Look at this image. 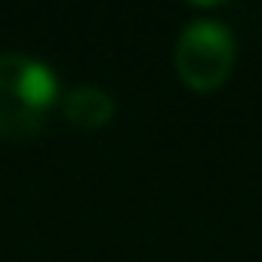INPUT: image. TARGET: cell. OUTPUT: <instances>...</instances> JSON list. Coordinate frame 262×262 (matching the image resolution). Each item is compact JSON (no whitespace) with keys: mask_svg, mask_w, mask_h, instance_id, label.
<instances>
[{"mask_svg":"<svg viewBox=\"0 0 262 262\" xmlns=\"http://www.w3.org/2000/svg\"><path fill=\"white\" fill-rule=\"evenodd\" d=\"M59 99L50 65L25 53H0V139L22 142L37 136Z\"/></svg>","mask_w":262,"mask_h":262,"instance_id":"1","label":"cell"},{"mask_svg":"<svg viewBox=\"0 0 262 262\" xmlns=\"http://www.w3.org/2000/svg\"><path fill=\"white\" fill-rule=\"evenodd\" d=\"M65 117L80 129H102L114 117V99L102 86H77L65 96Z\"/></svg>","mask_w":262,"mask_h":262,"instance_id":"3","label":"cell"},{"mask_svg":"<svg viewBox=\"0 0 262 262\" xmlns=\"http://www.w3.org/2000/svg\"><path fill=\"white\" fill-rule=\"evenodd\" d=\"M234 68V37L222 22L198 19L176 40V71L185 86L207 93L228 80Z\"/></svg>","mask_w":262,"mask_h":262,"instance_id":"2","label":"cell"}]
</instances>
